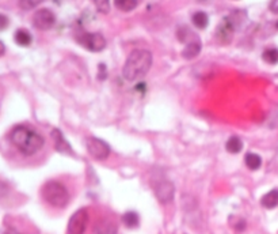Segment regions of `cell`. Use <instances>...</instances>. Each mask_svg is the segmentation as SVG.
I'll use <instances>...</instances> for the list:
<instances>
[{
	"label": "cell",
	"instance_id": "5b68a950",
	"mask_svg": "<svg viewBox=\"0 0 278 234\" xmlns=\"http://www.w3.org/2000/svg\"><path fill=\"white\" fill-rule=\"evenodd\" d=\"M90 214L87 208H80L71 217L68 222V234H84L87 230Z\"/></svg>",
	"mask_w": 278,
	"mask_h": 234
},
{
	"label": "cell",
	"instance_id": "ba28073f",
	"mask_svg": "<svg viewBox=\"0 0 278 234\" xmlns=\"http://www.w3.org/2000/svg\"><path fill=\"white\" fill-rule=\"evenodd\" d=\"M56 23V16L49 8H41L34 12L33 15V25L38 30H49Z\"/></svg>",
	"mask_w": 278,
	"mask_h": 234
},
{
	"label": "cell",
	"instance_id": "4fadbf2b",
	"mask_svg": "<svg viewBox=\"0 0 278 234\" xmlns=\"http://www.w3.org/2000/svg\"><path fill=\"white\" fill-rule=\"evenodd\" d=\"M261 204H262L265 208H269V210L277 207L278 206V189H273V191L268 192V193L262 197Z\"/></svg>",
	"mask_w": 278,
	"mask_h": 234
},
{
	"label": "cell",
	"instance_id": "e0dca14e",
	"mask_svg": "<svg viewBox=\"0 0 278 234\" xmlns=\"http://www.w3.org/2000/svg\"><path fill=\"white\" fill-rule=\"evenodd\" d=\"M191 21H193L195 27L205 29V27H208V25H209V16L206 15L204 11H197L191 16Z\"/></svg>",
	"mask_w": 278,
	"mask_h": 234
},
{
	"label": "cell",
	"instance_id": "5bb4252c",
	"mask_svg": "<svg viewBox=\"0 0 278 234\" xmlns=\"http://www.w3.org/2000/svg\"><path fill=\"white\" fill-rule=\"evenodd\" d=\"M14 40L15 43L19 45V47H29L33 41V37L30 33L25 30V29H19L16 30L15 36H14Z\"/></svg>",
	"mask_w": 278,
	"mask_h": 234
},
{
	"label": "cell",
	"instance_id": "7a4b0ae2",
	"mask_svg": "<svg viewBox=\"0 0 278 234\" xmlns=\"http://www.w3.org/2000/svg\"><path fill=\"white\" fill-rule=\"evenodd\" d=\"M152 67V54L147 49H133L126 58L122 75L126 80L135 82L144 78Z\"/></svg>",
	"mask_w": 278,
	"mask_h": 234
},
{
	"label": "cell",
	"instance_id": "8992f818",
	"mask_svg": "<svg viewBox=\"0 0 278 234\" xmlns=\"http://www.w3.org/2000/svg\"><path fill=\"white\" fill-rule=\"evenodd\" d=\"M78 41L82 47L91 52H100L106 48V38L100 33H83L78 37Z\"/></svg>",
	"mask_w": 278,
	"mask_h": 234
},
{
	"label": "cell",
	"instance_id": "8fae6325",
	"mask_svg": "<svg viewBox=\"0 0 278 234\" xmlns=\"http://www.w3.org/2000/svg\"><path fill=\"white\" fill-rule=\"evenodd\" d=\"M233 30H235V25L232 22L231 18H226L224 21L221 22L220 26L217 29V38L220 40L223 44L231 43L232 36H233Z\"/></svg>",
	"mask_w": 278,
	"mask_h": 234
},
{
	"label": "cell",
	"instance_id": "6da1fadb",
	"mask_svg": "<svg viewBox=\"0 0 278 234\" xmlns=\"http://www.w3.org/2000/svg\"><path fill=\"white\" fill-rule=\"evenodd\" d=\"M11 143L23 155H34L44 147L45 139L27 125H16L10 133Z\"/></svg>",
	"mask_w": 278,
	"mask_h": 234
},
{
	"label": "cell",
	"instance_id": "2e32d148",
	"mask_svg": "<svg viewBox=\"0 0 278 234\" xmlns=\"http://www.w3.org/2000/svg\"><path fill=\"white\" fill-rule=\"evenodd\" d=\"M122 222L125 225L126 228H129V229H135L139 226L140 224V218H139V215L135 211H128L122 215Z\"/></svg>",
	"mask_w": 278,
	"mask_h": 234
},
{
	"label": "cell",
	"instance_id": "ffe728a7",
	"mask_svg": "<svg viewBox=\"0 0 278 234\" xmlns=\"http://www.w3.org/2000/svg\"><path fill=\"white\" fill-rule=\"evenodd\" d=\"M116 7L121 11H132L137 7L136 0H117Z\"/></svg>",
	"mask_w": 278,
	"mask_h": 234
},
{
	"label": "cell",
	"instance_id": "52a82bcc",
	"mask_svg": "<svg viewBox=\"0 0 278 234\" xmlns=\"http://www.w3.org/2000/svg\"><path fill=\"white\" fill-rule=\"evenodd\" d=\"M86 147L89 150V154L95 160H106L110 154V147L107 143L94 136L86 139Z\"/></svg>",
	"mask_w": 278,
	"mask_h": 234
},
{
	"label": "cell",
	"instance_id": "d4e9b609",
	"mask_svg": "<svg viewBox=\"0 0 278 234\" xmlns=\"http://www.w3.org/2000/svg\"><path fill=\"white\" fill-rule=\"evenodd\" d=\"M4 52H5L4 44H3V43H1V41H0V56H3V55H4Z\"/></svg>",
	"mask_w": 278,
	"mask_h": 234
},
{
	"label": "cell",
	"instance_id": "3957f363",
	"mask_svg": "<svg viewBox=\"0 0 278 234\" xmlns=\"http://www.w3.org/2000/svg\"><path fill=\"white\" fill-rule=\"evenodd\" d=\"M42 197L52 207L63 208L69 202V192L67 186L61 184L60 181L50 180L42 186Z\"/></svg>",
	"mask_w": 278,
	"mask_h": 234
},
{
	"label": "cell",
	"instance_id": "30bf717a",
	"mask_svg": "<svg viewBox=\"0 0 278 234\" xmlns=\"http://www.w3.org/2000/svg\"><path fill=\"white\" fill-rule=\"evenodd\" d=\"M93 233L94 234H117L118 233V226H117L114 219L109 217H100L96 219L93 226Z\"/></svg>",
	"mask_w": 278,
	"mask_h": 234
},
{
	"label": "cell",
	"instance_id": "484cf974",
	"mask_svg": "<svg viewBox=\"0 0 278 234\" xmlns=\"http://www.w3.org/2000/svg\"><path fill=\"white\" fill-rule=\"evenodd\" d=\"M276 27H277V29H278V21L276 22Z\"/></svg>",
	"mask_w": 278,
	"mask_h": 234
},
{
	"label": "cell",
	"instance_id": "9c48e42d",
	"mask_svg": "<svg viewBox=\"0 0 278 234\" xmlns=\"http://www.w3.org/2000/svg\"><path fill=\"white\" fill-rule=\"evenodd\" d=\"M175 193V186L171 181L162 180L155 184V195L162 203L171 202Z\"/></svg>",
	"mask_w": 278,
	"mask_h": 234
},
{
	"label": "cell",
	"instance_id": "9a60e30c",
	"mask_svg": "<svg viewBox=\"0 0 278 234\" xmlns=\"http://www.w3.org/2000/svg\"><path fill=\"white\" fill-rule=\"evenodd\" d=\"M244 162H246V165L248 169H251V171H258L261 165H262V160H261V157L255 153H247L246 157H244Z\"/></svg>",
	"mask_w": 278,
	"mask_h": 234
},
{
	"label": "cell",
	"instance_id": "ac0fdd59",
	"mask_svg": "<svg viewBox=\"0 0 278 234\" xmlns=\"http://www.w3.org/2000/svg\"><path fill=\"white\" fill-rule=\"evenodd\" d=\"M226 149L231 153V154H237L240 153L243 149V142L239 136H231V138L227 140Z\"/></svg>",
	"mask_w": 278,
	"mask_h": 234
},
{
	"label": "cell",
	"instance_id": "d6986e66",
	"mask_svg": "<svg viewBox=\"0 0 278 234\" xmlns=\"http://www.w3.org/2000/svg\"><path fill=\"white\" fill-rule=\"evenodd\" d=\"M263 60L269 64L278 63V49L277 48H268L262 54Z\"/></svg>",
	"mask_w": 278,
	"mask_h": 234
},
{
	"label": "cell",
	"instance_id": "7c38bea8",
	"mask_svg": "<svg viewBox=\"0 0 278 234\" xmlns=\"http://www.w3.org/2000/svg\"><path fill=\"white\" fill-rule=\"evenodd\" d=\"M52 138L54 140V147L60 153H72V149L69 143L64 139L63 133L60 132L58 129H53L52 131Z\"/></svg>",
	"mask_w": 278,
	"mask_h": 234
},
{
	"label": "cell",
	"instance_id": "277c9868",
	"mask_svg": "<svg viewBox=\"0 0 278 234\" xmlns=\"http://www.w3.org/2000/svg\"><path fill=\"white\" fill-rule=\"evenodd\" d=\"M177 34H178L179 41L186 44V47L182 51V56L187 60L197 58L201 52V40H199L198 36L186 26L179 27Z\"/></svg>",
	"mask_w": 278,
	"mask_h": 234
},
{
	"label": "cell",
	"instance_id": "7402d4cb",
	"mask_svg": "<svg viewBox=\"0 0 278 234\" xmlns=\"http://www.w3.org/2000/svg\"><path fill=\"white\" fill-rule=\"evenodd\" d=\"M95 5L96 8L102 12V14H106L109 11V3L107 1H95Z\"/></svg>",
	"mask_w": 278,
	"mask_h": 234
},
{
	"label": "cell",
	"instance_id": "603a6c76",
	"mask_svg": "<svg viewBox=\"0 0 278 234\" xmlns=\"http://www.w3.org/2000/svg\"><path fill=\"white\" fill-rule=\"evenodd\" d=\"M10 25V19L4 15V14H0V32L7 29Z\"/></svg>",
	"mask_w": 278,
	"mask_h": 234
},
{
	"label": "cell",
	"instance_id": "44dd1931",
	"mask_svg": "<svg viewBox=\"0 0 278 234\" xmlns=\"http://www.w3.org/2000/svg\"><path fill=\"white\" fill-rule=\"evenodd\" d=\"M38 4H40V1H19V7L23 10H32Z\"/></svg>",
	"mask_w": 278,
	"mask_h": 234
},
{
	"label": "cell",
	"instance_id": "cb8c5ba5",
	"mask_svg": "<svg viewBox=\"0 0 278 234\" xmlns=\"http://www.w3.org/2000/svg\"><path fill=\"white\" fill-rule=\"evenodd\" d=\"M269 8L273 11L274 14H278V0H274V1H272V3L269 4Z\"/></svg>",
	"mask_w": 278,
	"mask_h": 234
}]
</instances>
